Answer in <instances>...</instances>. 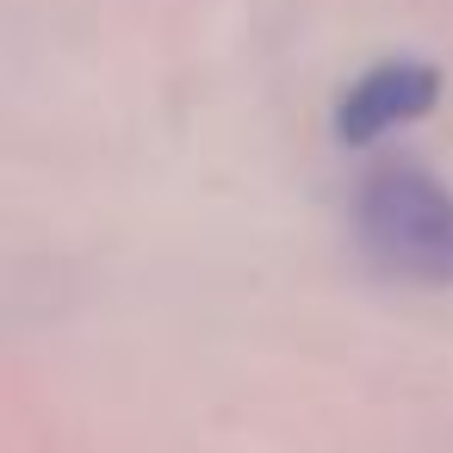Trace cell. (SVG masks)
I'll return each instance as SVG.
<instances>
[{
  "instance_id": "1",
  "label": "cell",
  "mask_w": 453,
  "mask_h": 453,
  "mask_svg": "<svg viewBox=\"0 0 453 453\" xmlns=\"http://www.w3.org/2000/svg\"><path fill=\"white\" fill-rule=\"evenodd\" d=\"M354 236L360 249L422 286H453V187L422 168H379L354 193Z\"/></svg>"
},
{
  "instance_id": "2",
  "label": "cell",
  "mask_w": 453,
  "mask_h": 453,
  "mask_svg": "<svg viewBox=\"0 0 453 453\" xmlns=\"http://www.w3.org/2000/svg\"><path fill=\"white\" fill-rule=\"evenodd\" d=\"M447 94V75L428 63V57H385L372 69H360L342 94H335V112H329V131L335 143L348 150H366L416 119H428Z\"/></svg>"
}]
</instances>
